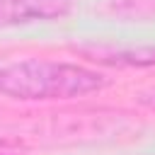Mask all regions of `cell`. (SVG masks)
I'll use <instances>...</instances> for the list:
<instances>
[{
    "label": "cell",
    "mask_w": 155,
    "mask_h": 155,
    "mask_svg": "<svg viewBox=\"0 0 155 155\" xmlns=\"http://www.w3.org/2000/svg\"><path fill=\"white\" fill-rule=\"evenodd\" d=\"M102 75L73 63L17 61L0 68V92L12 99H73L102 87Z\"/></svg>",
    "instance_id": "obj_1"
},
{
    "label": "cell",
    "mask_w": 155,
    "mask_h": 155,
    "mask_svg": "<svg viewBox=\"0 0 155 155\" xmlns=\"http://www.w3.org/2000/svg\"><path fill=\"white\" fill-rule=\"evenodd\" d=\"M70 10V0H0V27L46 22L63 17Z\"/></svg>",
    "instance_id": "obj_2"
}]
</instances>
